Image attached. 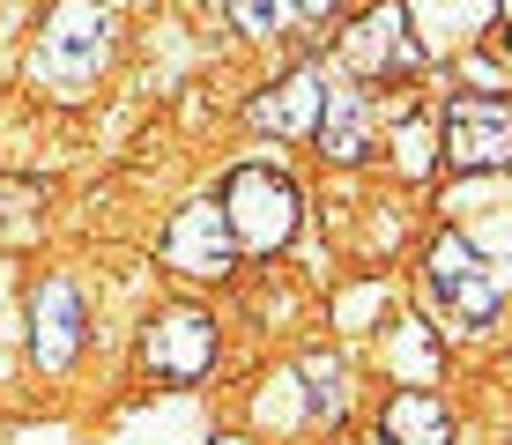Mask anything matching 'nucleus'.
<instances>
[{
  "instance_id": "f257e3e1",
  "label": "nucleus",
  "mask_w": 512,
  "mask_h": 445,
  "mask_svg": "<svg viewBox=\"0 0 512 445\" xmlns=\"http://www.w3.org/2000/svg\"><path fill=\"white\" fill-rule=\"evenodd\" d=\"M104 60H112V0H52V15L38 23V45H30V82L45 97L75 104L90 97Z\"/></svg>"
},
{
  "instance_id": "f03ea898",
  "label": "nucleus",
  "mask_w": 512,
  "mask_h": 445,
  "mask_svg": "<svg viewBox=\"0 0 512 445\" xmlns=\"http://www.w3.org/2000/svg\"><path fill=\"white\" fill-rule=\"evenodd\" d=\"M223 223H231V245L238 253H282L297 238V186L282 178L275 164H238L223 178Z\"/></svg>"
},
{
  "instance_id": "7ed1b4c3",
  "label": "nucleus",
  "mask_w": 512,
  "mask_h": 445,
  "mask_svg": "<svg viewBox=\"0 0 512 445\" xmlns=\"http://www.w3.org/2000/svg\"><path fill=\"white\" fill-rule=\"evenodd\" d=\"M423 282H431L438 312L453 319V327H490L505 305V275L490 267L475 245L461 238V230H446V238L431 245V260H423Z\"/></svg>"
},
{
  "instance_id": "20e7f679",
  "label": "nucleus",
  "mask_w": 512,
  "mask_h": 445,
  "mask_svg": "<svg viewBox=\"0 0 512 445\" xmlns=\"http://www.w3.org/2000/svg\"><path fill=\"white\" fill-rule=\"evenodd\" d=\"M438 156H446L461 178L498 171L512 156V104L498 97V89H468V97H453L446 119H438Z\"/></svg>"
},
{
  "instance_id": "39448f33",
  "label": "nucleus",
  "mask_w": 512,
  "mask_h": 445,
  "mask_svg": "<svg viewBox=\"0 0 512 445\" xmlns=\"http://www.w3.org/2000/svg\"><path fill=\"white\" fill-rule=\"evenodd\" d=\"M342 67L364 82H394V75H416L423 67V45L409 30V8L401 0H379V8H364L357 23L342 30Z\"/></svg>"
},
{
  "instance_id": "423d86ee",
  "label": "nucleus",
  "mask_w": 512,
  "mask_h": 445,
  "mask_svg": "<svg viewBox=\"0 0 512 445\" xmlns=\"http://www.w3.org/2000/svg\"><path fill=\"white\" fill-rule=\"evenodd\" d=\"M156 253H164V267H179V275H231L238 267V245H231V223H223L216 201H186L179 216L164 223V238H156Z\"/></svg>"
},
{
  "instance_id": "0eeeda50",
  "label": "nucleus",
  "mask_w": 512,
  "mask_h": 445,
  "mask_svg": "<svg viewBox=\"0 0 512 445\" xmlns=\"http://www.w3.org/2000/svg\"><path fill=\"white\" fill-rule=\"evenodd\" d=\"M141 364L156 371V379H171V386H193L208 364H216V319L208 312H156L149 319V334H141Z\"/></svg>"
},
{
  "instance_id": "6e6552de",
  "label": "nucleus",
  "mask_w": 512,
  "mask_h": 445,
  "mask_svg": "<svg viewBox=\"0 0 512 445\" xmlns=\"http://www.w3.org/2000/svg\"><path fill=\"white\" fill-rule=\"evenodd\" d=\"M82 334H90L82 290L67 275H45L38 290H30V356H38V371H67L82 356Z\"/></svg>"
},
{
  "instance_id": "1a4fd4ad",
  "label": "nucleus",
  "mask_w": 512,
  "mask_h": 445,
  "mask_svg": "<svg viewBox=\"0 0 512 445\" xmlns=\"http://www.w3.org/2000/svg\"><path fill=\"white\" fill-rule=\"evenodd\" d=\"M320 97H327V82L312 75V67H297V75H282L275 89L253 97V127L282 134V141H312V127H320Z\"/></svg>"
},
{
  "instance_id": "9d476101",
  "label": "nucleus",
  "mask_w": 512,
  "mask_h": 445,
  "mask_svg": "<svg viewBox=\"0 0 512 445\" xmlns=\"http://www.w3.org/2000/svg\"><path fill=\"white\" fill-rule=\"evenodd\" d=\"M312 141H320L327 164H357V156H372V104H364L357 82H327Z\"/></svg>"
},
{
  "instance_id": "9b49d317",
  "label": "nucleus",
  "mask_w": 512,
  "mask_h": 445,
  "mask_svg": "<svg viewBox=\"0 0 512 445\" xmlns=\"http://www.w3.org/2000/svg\"><path fill=\"white\" fill-rule=\"evenodd\" d=\"M379 445H453V408L431 386H401L379 408Z\"/></svg>"
},
{
  "instance_id": "f8f14e48",
  "label": "nucleus",
  "mask_w": 512,
  "mask_h": 445,
  "mask_svg": "<svg viewBox=\"0 0 512 445\" xmlns=\"http://www.w3.org/2000/svg\"><path fill=\"white\" fill-rule=\"evenodd\" d=\"M223 8H231V23L245 38H275V30H290L297 0H223Z\"/></svg>"
},
{
  "instance_id": "ddd939ff",
  "label": "nucleus",
  "mask_w": 512,
  "mask_h": 445,
  "mask_svg": "<svg viewBox=\"0 0 512 445\" xmlns=\"http://www.w3.org/2000/svg\"><path fill=\"white\" fill-rule=\"evenodd\" d=\"M312 379H320V386H312V416H342V408H349V379H342V364H327V356H312Z\"/></svg>"
},
{
  "instance_id": "4468645a",
  "label": "nucleus",
  "mask_w": 512,
  "mask_h": 445,
  "mask_svg": "<svg viewBox=\"0 0 512 445\" xmlns=\"http://www.w3.org/2000/svg\"><path fill=\"white\" fill-rule=\"evenodd\" d=\"M401 171H409V178H423V171H431V127H423V119H401Z\"/></svg>"
},
{
  "instance_id": "2eb2a0df",
  "label": "nucleus",
  "mask_w": 512,
  "mask_h": 445,
  "mask_svg": "<svg viewBox=\"0 0 512 445\" xmlns=\"http://www.w3.org/2000/svg\"><path fill=\"white\" fill-rule=\"evenodd\" d=\"M297 8H305V15H334V0H297Z\"/></svg>"
}]
</instances>
